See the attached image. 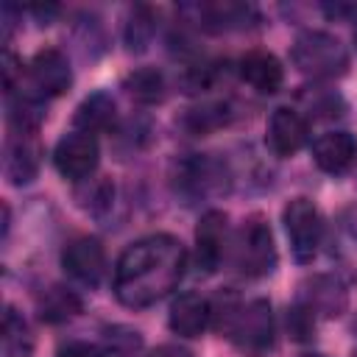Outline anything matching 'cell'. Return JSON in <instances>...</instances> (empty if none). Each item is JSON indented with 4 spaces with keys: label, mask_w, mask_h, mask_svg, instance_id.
<instances>
[{
    "label": "cell",
    "mask_w": 357,
    "mask_h": 357,
    "mask_svg": "<svg viewBox=\"0 0 357 357\" xmlns=\"http://www.w3.org/2000/svg\"><path fill=\"white\" fill-rule=\"evenodd\" d=\"M354 39H357V31H354Z\"/></svg>",
    "instance_id": "31"
},
{
    "label": "cell",
    "mask_w": 357,
    "mask_h": 357,
    "mask_svg": "<svg viewBox=\"0 0 357 357\" xmlns=\"http://www.w3.org/2000/svg\"><path fill=\"white\" fill-rule=\"evenodd\" d=\"M298 98H301V100L310 106V112H315L318 117H329V114H337V109H340V98H337L332 89H324V86H312V89H304Z\"/></svg>",
    "instance_id": "23"
},
{
    "label": "cell",
    "mask_w": 357,
    "mask_h": 357,
    "mask_svg": "<svg viewBox=\"0 0 357 357\" xmlns=\"http://www.w3.org/2000/svg\"><path fill=\"white\" fill-rule=\"evenodd\" d=\"M36 312L45 324H64L81 312V298L64 284H50L36 298Z\"/></svg>",
    "instance_id": "18"
},
{
    "label": "cell",
    "mask_w": 357,
    "mask_h": 357,
    "mask_svg": "<svg viewBox=\"0 0 357 357\" xmlns=\"http://www.w3.org/2000/svg\"><path fill=\"white\" fill-rule=\"evenodd\" d=\"M229 237V218L220 209H209L201 215L195 226V265L204 273H215L226 254Z\"/></svg>",
    "instance_id": "7"
},
{
    "label": "cell",
    "mask_w": 357,
    "mask_h": 357,
    "mask_svg": "<svg viewBox=\"0 0 357 357\" xmlns=\"http://www.w3.org/2000/svg\"><path fill=\"white\" fill-rule=\"evenodd\" d=\"M265 142L276 156H293L307 142V120L287 106L273 109L265 131Z\"/></svg>",
    "instance_id": "12"
},
{
    "label": "cell",
    "mask_w": 357,
    "mask_h": 357,
    "mask_svg": "<svg viewBox=\"0 0 357 357\" xmlns=\"http://www.w3.org/2000/svg\"><path fill=\"white\" fill-rule=\"evenodd\" d=\"M218 329L245 349H268L273 343V312L262 298L237 301L226 298L218 312Z\"/></svg>",
    "instance_id": "2"
},
{
    "label": "cell",
    "mask_w": 357,
    "mask_h": 357,
    "mask_svg": "<svg viewBox=\"0 0 357 357\" xmlns=\"http://www.w3.org/2000/svg\"><path fill=\"white\" fill-rule=\"evenodd\" d=\"M114 117H117V109H114V100L112 95L106 92H95L89 98H84L75 109V128L78 131H86V134H98V131H109L114 126Z\"/></svg>",
    "instance_id": "17"
},
{
    "label": "cell",
    "mask_w": 357,
    "mask_h": 357,
    "mask_svg": "<svg viewBox=\"0 0 357 357\" xmlns=\"http://www.w3.org/2000/svg\"><path fill=\"white\" fill-rule=\"evenodd\" d=\"M287 332L293 340H310L315 332V315L304 310L301 304H293L287 310Z\"/></svg>",
    "instance_id": "25"
},
{
    "label": "cell",
    "mask_w": 357,
    "mask_h": 357,
    "mask_svg": "<svg viewBox=\"0 0 357 357\" xmlns=\"http://www.w3.org/2000/svg\"><path fill=\"white\" fill-rule=\"evenodd\" d=\"M229 120L226 114V106L223 103H209V106H201V109H192L187 114V126L192 131H209V128H218Z\"/></svg>",
    "instance_id": "24"
},
{
    "label": "cell",
    "mask_w": 357,
    "mask_h": 357,
    "mask_svg": "<svg viewBox=\"0 0 357 357\" xmlns=\"http://www.w3.org/2000/svg\"><path fill=\"white\" fill-rule=\"evenodd\" d=\"M56 357H103L100 346H92V343H84V340H70V343H61Z\"/></svg>",
    "instance_id": "27"
},
{
    "label": "cell",
    "mask_w": 357,
    "mask_h": 357,
    "mask_svg": "<svg viewBox=\"0 0 357 357\" xmlns=\"http://www.w3.org/2000/svg\"><path fill=\"white\" fill-rule=\"evenodd\" d=\"M3 170H6V178L17 187L33 181V176L39 170V148L28 139V134H17L6 142Z\"/></svg>",
    "instance_id": "16"
},
{
    "label": "cell",
    "mask_w": 357,
    "mask_h": 357,
    "mask_svg": "<svg viewBox=\"0 0 357 357\" xmlns=\"http://www.w3.org/2000/svg\"><path fill=\"white\" fill-rule=\"evenodd\" d=\"M126 92L137 100V103H162L165 100V75L153 67H139L131 75H126L123 81Z\"/></svg>",
    "instance_id": "21"
},
{
    "label": "cell",
    "mask_w": 357,
    "mask_h": 357,
    "mask_svg": "<svg viewBox=\"0 0 357 357\" xmlns=\"http://www.w3.org/2000/svg\"><path fill=\"white\" fill-rule=\"evenodd\" d=\"M17 75H22V67H20V61H17V56L11 53V50H6L3 53V86H6V92L11 95L17 86Z\"/></svg>",
    "instance_id": "28"
},
{
    "label": "cell",
    "mask_w": 357,
    "mask_h": 357,
    "mask_svg": "<svg viewBox=\"0 0 357 357\" xmlns=\"http://www.w3.org/2000/svg\"><path fill=\"white\" fill-rule=\"evenodd\" d=\"M151 357H192V351L184 346H176V343H165V346H156L151 351Z\"/></svg>",
    "instance_id": "29"
},
{
    "label": "cell",
    "mask_w": 357,
    "mask_h": 357,
    "mask_svg": "<svg viewBox=\"0 0 357 357\" xmlns=\"http://www.w3.org/2000/svg\"><path fill=\"white\" fill-rule=\"evenodd\" d=\"M298 357H326V354H321V351H304V354H298Z\"/></svg>",
    "instance_id": "30"
},
{
    "label": "cell",
    "mask_w": 357,
    "mask_h": 357,
    "mask_svg": "<svg viewBox=\"0 0 357 357\" xmlns=\"http://www.w3.org/2000/svg\"><path fill=\"white\" fill-rule=\"evenodd\" d=\"M156 33V11L151 6H134L128 20H126V28H123V42L131 53H142L151 39Z\"/></svg>",
    "instance_id": "20"
},
{
    "label": "cell",
    "mask_w": 357,
    "mask_h": 357,
    "mask_svg": "<svg viewBox=\"0 0 357 357\" xmlns=\"http://www.w3.org/2000/svg\"><path fill=\"white\" fill-rule=\"evenodd\" d=\"M240 78L262 92V95H273L279 92V86L284 84V67L282 61L268 53V50H248L243 59H240Z\"/></svg>",
    "instance_id": "15"
},
{
    "label": "cell",
    "mask_w": 357,
    "mask_h": 357,
    "mask_svg": "<svg viewBox=\"0 0 357 357\" xmlns=\"http://www.w3.org/2000/svg\"><path fill=\"white\" fill-rule=\"evenodd\" d=\"M234 265L245 273V276H268L276 268V245H273V234L271 226L254 215L248 218L234 240Z\"/></svg>",
    "instance_id": "4"
},
{
    "label": "cell",
    "mask_w": 357,
    "mask_h": 357,
    "mask_svg": "<svg viewBox=\"0 0 357 357\" xmlns=\"http://www.w3.org/2000/svg\"><path fill=\"white\" fill-rule=\"evenodd\" d=\"M190 11H195V22L206 31H243L248 25H254L257 8L248 3H234V0H215V3H198L190 6Z\"/></svg>",
    "instance_id": "10"
},
{
    "label": "cell",
    "mask_w": 357,
    "mask_h": 357,
    "mask_svg": "<svg viewBox=\"0 0 357 357\" xmlns=\"http://www.w3.org/2000/svg\"><path fill=\"white\" fill-rule=\"evenodd\" d=\"M187 268V251L173 234H151L131 243L114 268V296L120 304L142 310L176 290Z\"/></svg>",
    "instance_id": "1"
},
{
    "label": "cell",
    "mask_w": 357,
    "mask_h": 357,
    "mask_svg": "<svg viewBox=\"0 0 357 357\" xmlns=\"http://www.w3.org/2000/svg\"><path fill=\"white\" fill-rule=\"evenodd\" d=\"M282 223L290 240V251L298 262H310L318 254L321 237H324V218L318 212V206L310 198H293L287 201L284 212H282Z\"/></svg>",
    "instance_id": "5"
},
{
    "label": "cell",
    "mask_w": 357,
    "mask_h": 357,
    "mask_svg": "<svg viewBox=\"0 0 357 357\" xmlns=\"http://www.w3.org/2000/svg\"><path fill=\"white\" fill-rule=\"evenodd\" d=\"M98 156H100V151H98L95 134H86V131H78V128L64 134L53 148V165L70 181L89 178L98 167Z\"/></svg>",
    "instance_id": "6"
},
{
    "label": "cell",
    "mask_w": 357,
    "mask_h": 357,
    "mask_svg": "<svg viewBox=\"0 0 357 357\" xmlns=\"http://www.w3.org/2000/svg\"><path fill=\"white\" fill-rule=\"evenodd\" d=\"M304 310H310L312 315H324V318H335L346 310V287L340 279L335 276H312L298 287V301Z\"/></svg>",
    "instance_id": "11"
},
{
    "label": "cell",
    "mask_w": 357,
    "mask_h": 357,
    "mask_svg": "<svg viewBox=\"0 0 357 357\" xmlns=\"http://www.w3.org/2000/svg\"><path fill=\"white\" fill-rule=\"evenodd\" d=\"M78 198H92V201L86 204V209H89V212H103V209L112 206L114 187H112L106 178H95V190H92V192H84V195H78Z\"/></svg>",
    "instance_id": "26"
},
{
    "label": "cell",
    "mask_w": 357,
    "mask_h": 357,
    "mask_svg": "<svg viewBox=\"0 0 357 357\" xmlns=\"http://www.w3.org/2000/svg\"><path fill=\"white\" fill-rule=\"evenodd\" d=\"M33 351V335L25 324V318L6 307L3 312V335H0V357H31Z\"/></svg>",
    "instance_id": "19"
},
{
    "label": "cell",
    "mask_w": 357,
    "mask_h": 357,
    "mask_svg": "<svg viewBox=\"0 0 357 357\" xmlns=\"http://www.w3.org/2000/svg\"><path fill=\"white\" fill-rule=\"evenodd\" d=\"M103 357H139L142 351V335L126 324H114L103 329V343H100Z\"/></svg>",
    "instance_id": "22"
},
{
    "label": "cell",
    "mask_w": 357,
    "mask_h": 357,
    "mask_svg": "<svg viewBox=\"0 0 357 357\" xmlns=\"http://www.w3.org/2000/svg\"><path fill=\"white\" fill-rule=\"evenodd\" d=\"M61 265L75 282L95 287L106 273V251L95 237H75L64 245Z\"/></svg>",
    "instance_id": "8"
},
{
    "label": "cell",
    "mask_w": 357,
    "mask_h": 357,
    "mask_svg": "<svg viewBox=\"0 0 357 357\" xmlns=\"http://www.w3.org/2000/svg\"><path fill=\"white\" fill-rule=\"evenodd\" d=\"M290 59L298 73L315 81L337 78L349 70V50L326 31H301L290 47Z\"/></svg>",
    "instance_id": "3"
},
{
    "label": "cell",
    "mask_w": 357,
    "mask_h": 357,
    "mask_svg": "<svg viewBox=\"0 0 357 357\" xmlns=\"http://www.w3.org/2000/svg\"><path fill=\"white\" fill-rule=\"evenodd\" d=\"M28 75H31V84L39 95H64L73 84V70H70V61L61 50L56 47H45L39 50L33 59H31V67H28Z\"/></svg>",
    "instance_id": "9"
},
{
    "label": "cell",
    "mask_w": 357,
    "mask_h": 357,
    "mask_svg": "<svg viewBox=\"0 0 357 357\" xmlns=\"http://www.w3.org/2000/svg\"><path fill=\"white\" fill-rule=\"evenodd\" d=\"M354 357H357V351H354Z\"/></svg>",
    "instance_id": "32"
},
{
    "label": "cell",
    "mask_w": 357,
    "mask_h": 357,
    "mask_svg": "<svg viewBox=\"0 0 357 357\" xmlns=\"http://www.w3.org/2000/svg\"><path fill=\"white\" fill-rule=\"evenodd\" d=\"M312 159L324 173L340 176L357 159V139L349 131H326L312 139Z\"/></svg>",
    "instance_id": "13"
},
{
    "label": "cell",
    "mask_w": 357,
    "mask_h": 357,
    "mask_svg": "<svg viewBox=\"0 0 357 357\" xmlns=\"http://www.w3.org/2000/svg\"><path fill=\"white\" fill-rule=\"evenodd\" d=\"M212 321V304L206 298H201L198 293H181L173 298L170 312H167V324L176 335L181 337H201L204 329Z\"/></svg>",
    "instance_id": "14"
}]
</instances>
